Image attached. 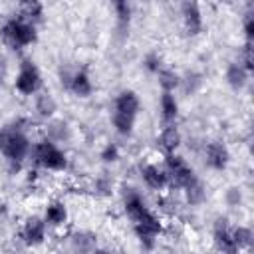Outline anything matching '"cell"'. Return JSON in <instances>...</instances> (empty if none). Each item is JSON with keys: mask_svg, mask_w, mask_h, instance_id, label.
<instances>
[{"mask_svg": "<svg viewBox=\"0 0 254 254\" xmlns=\"http://www.w3.org/2000/svg\"><path fill=\"white\" fill-rule=\"evenodd\" d=\"M139 107H141L139 95H137L135 91H131V89H123V91L115 97L111 123H113L115 131H117L119 135L129 137V135L133 133V127H135V119H137Z\"/></svg>", "mask_w": 254, "mask_h": 254, "instance_id": "obj_1", "label": "cell"}, {"mask_svg": "<svg viewBox=\"0 0 254 254\" xmlns=\"http://www.w3.org/2000/svg\"><path fill=\"white\" fill-rule=\"evenodd\" d=\"M32 143L22 127H2L0 129V153L16 169L30 157Z\"/></svg>", "mask_w": 254, "mask_h": 254, "instance_id": "obj_2", "label": "cell"}, {"mask_svg": "<svg viewBox=\"0 0 254 254\" xmlns=\"http://www.w3.org/2000/svg\"><path fill=\"white\" fill-rule=\"evenodd\" d=\"M0 40L10 50H24L38 40L36 26L24 18H12L0 28Z\"/></svg>", "mask_w": 254, "mask_h": 254, "instance_id": "obj_3", "label": "cell"}, {"mask_svg": "<svg viewBox=\"0 0 254 254\" xmlns=\"http://www.w3.org/2000/svg\"><path fill=\"white\" fill-rule=\"evenodd\" d=\"M30 157L34 159V165L52 171V173H62L67 169V155L58 147V143L50 139H42L38 143H32Z\"/></svg>", "mask_w": 254, "mask_h": 254, "instance_id": "obj_4", "label": "cell"}, {"mask_svg": "<svg viewBox=\"0 0 254 254\" xmlns=\"http://www.w3.org/2000/svg\"><path fill=\"white\" fill-rule=\"evenodd\" d=\"M165 171L169 177V187L179 189V190H183L187 185H190L196 179V173L192 171V167L175 153L165 155Z\"/></svg>", "mask_w": 254, "mask_h": 254, "instance_id": "obj_5", "label": "cell"}, {"mask_svg": "<svg viewBox=\"0 0 254 254\" xmlns=\"http://www.w3.org/2000/svg\"><path fill=\"white\" fill-rule=\"evenodd\" d=\"M14 87L22 95H36L40 91V87H42V73H40L38 65L32 60H24L20 64L16 79H14Z\"/></svg>", "mask_w": 254, "mask_h": 254, "instance_id": "obj_6", "label": "cell"}, {"mask_svg": "<svg viewBox=\"0 0 254 254\" xmlns=\"http://www.w3.org/2000/svg\"><path fill=\"white\" fill-rule=\"evenodd\" d=\"M163 230H165V224L155 212H151L149 216H145L139 222H133V232H135L137 240L141 242V246L145 250H153L155 248V242L163 234Z\"/></svg>", "mask_w": 254, "mask_h": 254, "instance_id": "obj_7", "label": "cell"}, {"mask_svg": "<svg viewBox=\"0 0 254 254\" xmlns=\"http://www.w3.org/2000/svg\"><path fill=\"white\" fill-rule=\"evenodd\" d=\"M123 208H125V214L129 216L131 222H139V220H143L145 216H149L153 212L147 206V202L141 196V192L131 189V187L123 190Z\"/></svg>", "mask_w": 254, "mask_h": 254, "instance_id": "obj_8", "label": "cell"}, {"mask_svg": "<svg viewBox=\"0 0 254 254\" xmlns=\"http://www.w3.org/2000/svg\"><path fill=\"white\" fill-rule=\"evenodd\" d=\"M46 220L32 214L24 220L22 228H20V240L28 246H40L46 240Z\"/></svg>", "mask_w": 254, "mask_h": 254, "instance_id": "obj_9", "label": "cell"}, {"mask_svg": "<svg viewBox=\"0 0 254 254\" xmlns=\"http://www.w3.org/2000/svg\"><path fill=\"white\" fill-rule=\"evenodd\" d=\"M212 240H214L216 248L222 250V252L232 254V252L238 250L236 244H234V240H232V226L228 224V218L226 216H218L214 220V224H212Z\"/></svg>", "mask_w": 254, "mask_h": 254, "instance_id": "obj_10", "label": "cell"}, {"mask_svg": "<svg viewBox=\"0 0 254 254\" xmlns=\"http://www.w3.org/2000/svg\"><path fill=\"white\" fill-rule=\"evenodd\" d=\"M204 163L214 171H224L230 163V151L220 141H210L204 145Z\"/></svg>", "mask_w": 254, "mask_h": 254, "instance_id": "obj_11", "label": "cell"}, {"mask_svg": "<svg viewBox=\"0 0 254 254\" xmlns=\"http://www.w3.org/2000/svg\"><path fill=\"white\" fill-rule=\"evenodd\" d=\"M141 179H143V183L147 185V189H151V190H163V189H167L169 187V177H167V171L163 169V167H159V165H155V163H145V165H141Z\"/></svg>", "mask_w": 254, "mask_h": 254, "instance_id": "obj_12", "label": "cell"}, {"mask_svg": "<svg viewBox=\"0 0 254 254\" xmlns=\"http://www.w3.org/2000/svg\"><path fill=\"white\" fill-rule=\"evenodd\" d=\"M181 16H183V24H185L187 34H190V36L200 34V30H202V14H200V8H198L196 0H185L183 6H181Z\"/></svg>", "mask_w": 254, "mask_h": 254, "instance_id": "obj_13", "label": "cell"}, {"mask_svg": "<svg viewBox=\"0 0 254 254\" xmlns=\"http://www.w3.org/2000/svg\"><path fill=\"white\" fill-rule=\"evenodd\" d=\"M62 83L77 97H89L91 91H93V85H91V79L89 75L83 71V69H77L73 71L71 75H67L65 79H62Z\"/></svg>", "mask_w": 254, "mask_h": 254, "instance_id": "obj_14", "label": "cell"}, {"mask_svg": "<svg viewBox=\"0 0 254 254\" xmlns=\"http://www.w3.org/2000/svg\"><path fill=\"white\" fill-rule=\"evenodd\" d=\"M67 218H69V214H67V206H65L64 200H52V202H48L46 212H44V220H46L48 226L62 228V226H65Z\"/></svg>", "mask_w": 254, "mask_h": 254, "instance_id": "obj_15", "label": "cell"}, {"mask_svg": "<svg viewBox=\"0 0 254 254\" xmlns=\"http://www.w3.org/2000/svg\"><path fill=\"white\" fill-rule=\"evenodd\" d=\"M179 145H181V131L175 127V123L165 125V127L161 129L159 137H157V147H159L165 155H169V153H175V151L179 149Z\"/></svg>", "mask_w": 254, "mask_h": 254, "instance_id": "obj_16", "label": "cell"}, {"mask_svg": "<svg viewBox=\"0 0 254 254\" xmlns=\"http://www.w3.org/2000/svg\"><path fill=\"white\" fill-rule=\"evenodd\" d=\"M248 75H250V71L242 65V62H232V64H228L226 73H224L226 83H228L234 91H240V89L248 83Z\"/></svg>", "mask_w": 254, "mask_h": 254, "instance_id": "obj_17", "label": "cell"}, {"mask_svg": "<svg viewBox=\"0 0 254 254\" xmlns=\"http://www.w3.org/2000/svg\"><path fill=\"white\" fill-rule=\"evenodd\" d=\"M159 107H161V119H163L165 125L177 121V117H179V101L173 95V91H163L161 93Z\"/></svg>", "mask_w": 254, "mask_h": 254, "instance_id": "obj_18", "label": "cell"}, {"mask_svg": "<svg viewBox=\"0 0 254 254\" xmlns=\"http://www.w3.org/2000/svg\"><path fill=\"white\" fill-rule=\"evenodd\" d=\"M183 192H185V198H187V202H189L190 206L202 204V202L206 200V196H208L206 187H204V183H202L198 177H196L190 185H187V187L183 189Z\"/></svg>", "mask_w": 254, "mask_h": 254, "instance_id": "obj_19", "label": "cell"}, {"mask_svg": "<svg viewBox=\"0 0 254 254\" xmlns=\"http://www.w3.org/2000/svg\"><path fill=\"white\" fill-rule=\"evenodd\" d=\"M56 101H54V97L50 95V93H40L38 97H36V111H38V115L40 117H46V119H50L54 113H56Z\"/></svg>", "mask_w": 254, "mask_h": 254, "instance_id": "obj_20", "label": "cell"}, {"mask_svg": "<svg viewBox=\"0 0 254 254\" xmlns=\"http://www.w3.org/2000/svg\"><path fill=\"white\" fill-rule=\"evenodd\" d=\"M157 77H159V85L163 87V91H173L175 87L181 85V77H179L173 69L161 67V69L157 71Z\"/></svg>", "mask_w": 254, "mask_h": 254, "instance_id": "obj_21", "label": "cell"}, {"mask_svg": "<svg viewBox=\"0 0 254 254\" xmlns=\"http://www.w3.org/2000/svg\"><path fill=\"white\" fill-rule=\"evenodd\" d=\"M22 18L28 22H38L42 18V4L40 0H22Z\"/></svg>", "mask_w": 254, "mask_h": 254, "instance_id": "obj_22", "label": "cell"}, {"mask_svg": "<svg viewBox=\"0 0 254 254\" xmlns=\"http://www.w3.org/2000/svg\"><path fill=\"white\" fill-rule=\"evenodd\" d=\"M46 135H48V139L54 141V143L67 139V135H69L67 123H64V121H52V123L48 125V129H46Z\"/></svg>", "mask_w": 254, "mask_h": 254, "instance_id": "obj_23", "label": "cell"}, {"mask_svg": "<svg viewBox=\"0 0 254 254\" xmlns=\"http://www.w3.org/2000/svg\"><path fill=\"white\" fill-rule=\"evenodd\" d=\"M252 238H254V234H252V230L248 226H234L232 228V240H234L238 250L240 248H248L252 244Z\"/></svg>", "mask_w": 254, "mask_h": 254, "instance_id": "obj_24", "label": "cell"}, {"mask_svg": "<svg viewBox=\"0 0 254 254\" xmlns=\"http://www.w3.org/2000/svg\"><path fill=\"white\" fill-rule=\"evenodd\" d=\"M71 242H73V248L77 250H93L97 246V238L89 232H75L71 236Z\"/></svg>", "mask_w": 254, "mask_h": 254, "instance_id": "obj_25", "label": "cell"}, {"mask_svg": "<svg viewBox=\"0 0 254 254\" xmlns=\"http://www.w3.org/2000/svg\"><path fill=\"white\" fill-rule=\"evenodd\" d=\"M93 190H95V194H99V196H109V194L113 192V181H111L109 177L101 175V177L95 179Z\"/></svg>", "mask_w": 254, "mask_h": 254, "instance_id": "obj_26", "label": "cell"}, {"mask_svg": "<svg viewBox=\"0 0 254 254\" xmlns=\"http://www.w3.org/2000/svg\"><path fill=\"white\" fill-rule=\"evenodd\" d=\"M115 10H117V18L121 22V26H125L129 22V0H111Z\"/></svg>", "mask_w": 254, "mask_h": 254, "instance_id": "obj_27", "label": "cell"}, {"mask_svg": "<svg viewBox=\"0 0 254 254\" xmlns=\"http://www.w3.org/2000/svg\"><path fill=\"white\" fill-rule=\"evenodd\" d=\"M119 159V147L115 143H107L101 151V161L103 163H115Z\"/></svg>", "mask_w": 254, "mask_h": 254, "instance_id": "obj_28", "label": "cell"}, {"mask_svg": "<svg viewBox=\"0 0 254 254\" xmlns=\"http://www.w3.org/2000/svg\"><path fill=\"white\" fill-rule=\"evenodd\" d=\"M224 200H226L228 206H238V204L242 202V190H240L238 187H230V189H226V192H224Z\"/></svg>", "mask_w": 254, "mask_h": 254, "instance_id": "obj_29", "label": "cell"}, {"mask_svg": "<svg viewBox=\"0 0 254 254\" xmlns=\"http://www.w3.org/2000/svg\"><path fill=\"white\" fill-rule=\"evenodd\" d=\"M181 83H185V89L192 93V91H196L202 85V77L198 73H189L185 79H181Z\"/></svg>", "mask_w": 254, "mask_h": 254, "instance_id": "obj_30", "label": "cell"}, {"mask_svg": "<svg viewBox=\"0 0 254 254\" xmlns=\"http://www.w3.org/2000/svg\"><path fill=\"white\" fill-rule=\"evenodd\" d=\"M143 65H145L149 71H153V73H157V71L163 67L159 54H149V56H145V60H143Z\"/></svg>", "mask_w": 254, "mask_h": 254, "instance_id": "obj_31", "label": "cell"}, {"mask_svg": "<svg viewBox=\"0 0 254 254\" xmlns=\"http://www.w3.org/2000/svg\"><path fill=\"white\" fill-rule=\"evenodd\" d=\"M244 36H246V42H252V36H254V22H252V14H250V12L244 16Z\"/></svg>", "mask_w": 254, "mask_h": 254, "instance_id": "obj_32", "label": "cell"}]
</instances>
